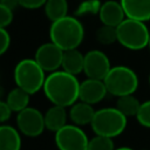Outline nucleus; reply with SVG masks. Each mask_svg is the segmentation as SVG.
<instances>
[{"mask_svg":"<svg viewBox=\"0 0 150 150\" xmlns=\"http://www.w3.org/2000/svg\"><path fill=\"white\" fill-rule=\"evenodd\" d=\"M108 94L116 97L131 95L138 88L137 74L127 66H114L103 80Z\"/></svg>","mask_w":150,"mask_h":150,"instance_id":"nucleus-6","label":"nucleus"},{"mask_svg":"<svg viewBox=\"0 0 150 150\" xmlns=\"http://www.w3.org/2000/svg\"><path fill=\"white\" fill-rule=\"evenodd\" d=\"M18 130L28 137H38L46 129L43 114L33 107H27L16 114Z\"/></svg>","mask_w":150,"mask_h":150,"instance_id":"nucleus-8","label":"nucleus"},{"mask_svg":"<svg viewBox=\"0 0 150 150\" xmlns=\"http://www.w3.org/2000/svg\"><path fill=\"white\" fill-rule=\"evenodd\" d=\"M148 47H149V48H150V40H149V46H148Z\"/></svg>","mask_w":150,"mask_h":150,"instance_id":"nucleus-31","label":"nucleus"},{"mask_svg":"<svg viewBox=\"0 0 150 150\" xmlns=\"http://www.w3.org/2000/svg\"><path fill=\"white\" fill-rule=\"evenodd\" d=\"M43 9L46 16L53 22L67 15L68 2L67 0H47L43 6Z\"/></svg>","mask_w":150,"mask_h":150,"instance_id":"nucleus-20","label":"nucleus"},{"mask_svg":"<svg viewBox=\"0 0 150 150\" xmlns=\"http://www.w3.org/2000/svg\"><path fill=\"white\" fill-rule=\"evenodd\" d=\"M107 94L108 90L105 88L103 80L87 77V80L80 83L79 101L94 105L96 103H100L105 97Z\"/></svg>","mask_w":150,"mask_h":150,"instance_id":"nucleus-11","label":"nucleus"},{"mask_svg":"<svg viewBox=\"0 0 150 150\" xmlns=\"http://www.w3.org/2000/svg\"><path fill=\"white\" fill-rule=\"evenodd\" d=\"M45 73L46 71L34 59H22L14 68V82L16 87L33 95L43 88L46 80Z\"/></svg>","mask_w":150,"mask_h":150,"instance_id":"nucleus-5","label":"nucleus"},{"mask_svg":"<svg viewBox=\"0 0 150 150\" xmlns=\"http://www.w3.org/2000/svg\"><path fill=\"white\" fill-rule=\"evenodd\" d=\"M96 40L101 45H111L115 41H117V30L116 27L102 25L97 30H96Z\"/></svg>","mask_w":150,"mask_h":150,"instance_id":"nucleus-21","label":"nucleus"},{"mask_svg":"<svg viewBox=\"0 0 150 150\" xmlns=\"http://www.w3.org/2000/svg\"><path fill=\"white\" fill-rule=\"evenodd\" d=\"M55 145L59 150H87L89 138L81 127L66 124L54 136Z\"/></svg>","mask_w":150,"mask_h":150,"instance_id":"nucleus-7","label":"nucleus"},{"mask_svg":"<svg viewBox=\"0 0 150 150\" xmlns=\"http://www.w3.org/2000/svg\"><path fill=\"white\" fill-rule=\"evenodd\" d=\"M49 36L50 41L62 50L76 49L83 41L84 28L79 19L66 15L52 22Z\"/></svg>","mask_w":150,"mask_h":150,"instance_id":"nucleus-2","label":"nucleus"},{"mask_svg":"<svg viewBox=\"0 0 150 150\" xmlns=\"http://www.w3.org/2000/svg\"><path fill=\"white\" fill-rule=\"evenodd\" d=\"M0 2L2 5H5L6 7H8L9 9H12V11H14L18 6H20L19 5V0H0Z\"/></svg>","mask_w":150,"mask_h":150,"instance_id":"nucleus-28","label":"nucleus"},{"mask_svg":"<svg viewBox=\"0 0 150 150\" xmlns=\"http://www.w3.org/2000/svg\"><path fill=\"white\" fill-rule=\"evenodd\" d=\"M149 84H150V74H149Z\"/></svg>","mask_w":150,"mask_h":150,"instance_id":"nucleus-30","label":"nucleus"},{"mask_svg":"<svg viewBox=\"0 0 150 150\" xmlns=\"http://www.w3.org/2000/svg\"><path fill=\"white\" fill-rule=\"evenodd\" d=\"M115 149L116 148L114 144V138L95 135L93 138L89 139L87 150H115Z\"/></svg>","mask_w":150,"mask_h":150,"instance_id":"nucleus-22","label":"nucleus"},{"mask_svg":"<svg viewBox=\"0 0 150 150\" xmlns=\"http://www.w3.org/2000/svg\"><path fill=\"white\" fill-rule=\"evenodd\" d=\"M47 0H19V5L26 9H36L43 7Z\"/></svg>","mask_w":150,"mask_h":150,"instance_id":"nucleus-26","label":"nucleus"},{"mask_svg":"<svg viewBox=\"0 0 150 150\" xmlns=\"http://www.w3.org/2000/svg\"><path fill=\"white\" fill-rule=\"evenodd\" d=\"M98 18L102 25L117 27L127 16L120 1L107 0L100 6Z\"/></svg>","mask_w":150,"mask_h":150,"instance_id":"nucleus-12","label":"nucleus"},{"mask_svg":"<svg viewBox=\"0 0 150 150\" xmlns=\"http://www.w3.org/2000/svg\"><path fill=\"white\" fill-rule=\"evenodd\" d=\"M0 150H21V132L18 128L0 124Z\"/></svg>","mask_w":150,"mask_h":150,"instance_id":"nucleus-16","label":"nucleus"},{"mask_svg":"<svg viewBox=\"0 0 150 150\" xmlns=\"http://www.w3.org/2000/svg\"><path fill=\"white\" fill-rule=\"evenodd\" d=\"M95 111L96 110L93 108L91 104L82 102V101H77L73 105H70L68 116L70 121L73 122V124L75 125H79V127L87 125V124L90 125L94 118Z\"/></svg>","mask_w":150,"mask_h":150,"instance_id":"nucleus-14","label":"nucleus"},{"mask_svg":"<svg viewBox=\"0 0 150 150\" xmlns=\"http://www.w3.org/2000/svg\"><path fill=\"white\" fill-rule=\"evenodd\" d=\"M12 112L13 111L9 108V105L7 104V102L0 100V124H4L6 121H8Z\"/></svg>","mask_w":150,"mask_h":150,"instance_id":"nucleus-27","label":"nucleus"},{"mask_svg":"<svg viewBox=\"0 0 150 150\" xmlns=\"http://www.w3.org/2000/svg\"><path fill=\"white\" fill-rule=\"evenodd\" d=\"M110 69L111 64L109 57L102 50L91 49L84 54L83 73L87 75V77L104 80Z\"/></svg>","mask_w":150,"mask_h":150,"instance_id":"nucleus-10","label":"nucleus"},{"mask_svg":"<svg viewBox=\"0 0 150 150\" xmlns=\"http://www.w3.org/2000/svg\"><path fill=\"white\" fill-rule=\"evenodd\" d=\"M136 120L142 127L150 129V100L141 103L139 110L136 115Z\"/></svg>","mask_w":150,"mask_h":150,"instance_id":"nucleus-23","label":"nucleus"},{"mask_svg":"<svg viewBox=\"0 0 150 150\" xmlns=\"http://www.w3.org/2000/svg\"><path fill=\"white\" fill-rule=\"evenodd\" d=\"M115 150H135V149H132L130 146H120V148H116Z\"/></svg>","mask_w":150,"mask_h":150,"instance_id":"nucleus-29","label":"nucleus"},{"mask_svg":"<svg viewBox=\"0 0 150 150\" xmlns=\"http://www.w3.org/2000/svg\"><path fill=\"white\" fill-rule=\"evenodd\" d=\"M29 97L30 94L27 93L26 90L16 87L14 89H12L6 97V102L9 105V108L12 109V111L14 112H20L21 110L26 109L27 107H29Z\"/></svg>","mask_w":150,"mask_h":150,"instance_id":"nucleus-18","label":"nucleus"},{"mask_svg":"<svg viewBox=\"0 0 150 150\" xmlns=\"http://www.w3.org/2000/svg\"><path fill=\"white\" fill-rule=\"evenodd\" d=\"M141 103L138 101L137 97L134 96V94L131 95H124V96H120L117 97L116 101V108L127 117H136Z\"/></svg>","mask_w":150,"mask_h":150,"instance_id":"nucleus-19","label":"nucleus"},{"mask_svg":"<svg viewBox=\"0 0 150 150\" xmlns=\"http://www.w3.org/2000/svg\"><path fill=\"white\" fill-rule=\"evenodd\" d=\"M117 42L130 50H141L149 46L150 32L144 21L125 18L117 27Z\"/></svg>","mask_w":150,"mask_h":150,"instance_id":"nucleus-4","label":"nucleus"},{"mask_svg":"<svg viewBox=\"0 0 150 150\" xmlns=\"http://www.w3.org/2000/svg\"><path fill=\"white\" fill-rule=\"evenodd\" d=\"M43 117H45L46 129H48L49 131H53L55 134L56 131H59L61 128H63L67 124L68 112L64 107L53 104L43 114Z\"/></svg>","mask_w":150,"mask_h":150,"instance_id":"nucleus-15","label":"nucleus"},{"mask_svg":"<svg viewBox=\"0 0 150 150\" xmlns=\"http://www.w3.org/2000/svg\"><path fill=\"white\" fill-rule=\"evenodd\" d=\"M63 53L64 50H62L59 46L49 41L38 47L34 55V60L41 66L45 71L53 73L61 68Z\"/></svg>","mask_w":150,"mask_h":150,"instance_id":"nucleus-9","label":"nucleus"},{"mask_svg":"<svg viewBox=\"0 0 150 150\" xmlns=\"http://www.w3.org/2000/svg\"><path fill=\"white\" fill-rule=\"evenodd\" d=\"M83 67H84V55L77 48L64 50L62 64H61L62 70L76 76L83 71Z\"/></svg>","mask_w":150,"mask_h":150,"instance_id":"nucleus-17","label":"nucleus"},{"mask_svg":"<svg viewBox=\"0 0 150 150\" xmlns=\"http://www.w3.org/2000/svg\"><path fill=\"white\" fill-rule=\"evenodd\" d=\"M13 11L0 2V28H6L13 21Z\"/></svg>","mask_w":150,"mask_h":150,"instance_id":"nucleus-24","label":"nucleus"},{"mask_svg":"<svg viewBox=\"0 0 150 150\" xmlns=\"http://www.w3.org/2000/svg\"><path fill=\"white\" fill-rule=\"evenodd\" d=\"M128 124V117L116 107H107L95 111L91 121V129L95 135L115 138L123 134Z\"/></svg>","mask_w":150,"mask_h":150,"instance_id":"nucleus-3","label":"nucleus"},{"mask_svg":"<svg viewBox=\"0 0 150 150\" xmlns=\"http://www.w3.org/2000/svg\"><path fill=\"white\" fill-rule=\"evenodd\" d=\"M125 16L139 21L150 20V0H120Z\"/></svg>","mask_w":150,"mask_h":150,"instance_id":"nucleus-13","label":"nucleus"},{"mask_svg":"<svg viewBox=\"0 0 150 150\" xmlns=\"http://www.w3.org/2000/svg\"><path fill=\"white\" fill-rule=\"evenodd\" d=\"M11 45V35L6 28H0V56L4 55Z\"/></svg>","mask_w":150,"mask_h":150,"instance_id":"nucleus-25","label":"nucleus"},{"mask_svg":"<svg viewBox=\"0 0 150 150\" xmlns=\"http://www.w3.org/2000/svg\"><path fill=\"white\" fill-rule=\"evenodd\" d=\"M42 90L49 102L67 108L79 101L80 82L75 75L55 70L46 76Z\"/></svg>","mask_w":150,"mask_h":150,"instance_id":"nucleus-1","label":"nucleus"}]
</instances>
